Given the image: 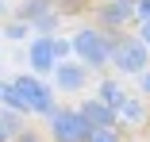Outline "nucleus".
I'll return each instance as SVG.
<instances>
[{
    "instance_id": "nucleus-5",
    "label": "nucleus",
    "mask_w": 150,
    "mask_h": 142,
    "mask_svg": "<svg viewBox=\"0 0 150 142\" xmlns=\"http://www.w3.org/2000/svg\"><path fill=\"white\" fill-rule=\"evenodd\" d=\"M112 65L123 73V77H142L150 69V50L135 39V35H123L112 50Z\"/></svg>"
},
{
    "instance_id": "nucleus-14",
    "label": "nucleus",
    "mask_w": 150,
    "mask_h": 142,
    "mask_svg": "<svg viewBox=\"0 0 150 142\" xmlns=\"http://www.w3.org/2000/svg\"><path fill=\"white\" fill-rule=\"evenodd\" d=\"M54 8H58V15H77L85 8V0H54Z\"/></svg>"
},
{
    "instance_id": "nucleus-17",
    "label": "nucleus",
    "mask_w": 150,
    "mask_h": 142,
    "mask_svg": "<svg viewBox=\"0 0 150 142\" xmlns=\"http://www.w3.org/2000/svg\"><path fill=\"white\" fill-rule=\"evenodd\" d=\"M135 19L139 23H150V0H135Z\"/></svg>"
},
{
    "instance_id": "nucleus-1",
    "label": "nucleus",
    "mask_w": 150,
    "mask_h": 142,
    "mask_svg": "<svg viewBox=\"0 0 150 142\" xmlns=\"http://www.w3.org/2000/svg\"><path fill=\"white\" fill-rule=\"evenodd\" d=\"M0 108H8V111H19V115H50V111L58 108L54 104V89L35 77V73H19L16 81L4 84V96H0Z\"/></svg>"
},
{
    "instance_id": "nucleus-19",
    "label": "nucleus",
    "mask_w": 150,
    "mask_h": 142,
    "mask_svg": "<svg viewBox=\"0 0 150 142\" xmlns=\"http://www.w3.org/2000/svg\"><path fill=\"white\" fill-rule=\"evenodd\" d=\"M8 15V0H0V19H4Z\"/></svg>"
},
{
    "instance_id": "nucleus-6",
    "label": "nucleus",
    "mask_w": 150,
    "mask_h": 142,
    "mask_svg": "<svg viewBox=\"0 0 150 142\" xmlns=\"http://www.w3.org/2000/svg\"><path fill=\"white\" fill-rule=\"evenodd\" d=\"M115 127L123 131V134H127V131H142V127H150V100L127 92V100L115 108Z\"/></svg>"
},
{
    "instance_id": "nucleus-4",
    "label": "nucleus",
    "mask_w": 150,
    "mask_h": 142,
    "mask_svg": "<svg viewBox=\"0 0 150 142\" xmlns=\"http://www.w3.org/2000/svg\"><path fill=\"white\" fill-rule=\"evenodd\" d=\"M46 138L50 142H85L88 138V123L81 119L77 108H54L46 115Z\"/></svg>"
},
{
    "instance_id": "nucleus-21",
    "label": "nucleus",
    "mask_w": 150,
    "mask_h": 142,
    "mask_svg": "<svg viewBox=\"0 0 150 142\" xmlns=\"http://www.w3.org/2000/svg\"><path fill=\"white\" fill-rule=\"evenodd\" d=\"M0 96H4V84H0Z\"/></svg>"
},
{
    "instance_id": "nucleus-12",
    "label": "nucleus",
    "mask_w": 150,
    "mask_h": 142,
    "mask_svg": "<svg viewBox=\"0 0 150 142\" xmlns=\"http://www.w3.org/2000/svg\"><path fill=\"white\" fill-rule=\"evenodd\" d=\"M0 127H4V134H8V138H16V134L27 127V119L19 115V111H8V108H0Z\"/></svg>"
},
{
    "instance_id": "nucleus-10",
    "label": "nucleus",
    "mask_w": 150,
    "mask_h": 142,
    "mask_svg": "<svg viewBox=\"0 0 150 142\" xmlns=\"http://www.w3.org/2000/svg\"><path fill=\"white\" fill-rule=\"evenodd\" d=\"M96 100L104 104V108H119L127 100V89H123V81H115V77H108V81H100V92H96Z\"/></svg>"
},
{
    "instance_id": "nucleus-15",
    "label": "nucleus",
    "mask_w": 150,
    "mask_h": 142,
    "mask_svg": "<svg viewBox=\"0 0 150 142\" xmlns=\"http://www.w3.org/2000/svg\"><path fill=\"white\" fill-rule=\"evenodd\" d=\"M12 142H50V138H46L42 131H35V127H23V131L12 138Z\"/></svg>"
},
{
    "instance_id": "nucleus-8",
    "label": "nucleus",
    "mask_w": 150,
    "mask_h": 142,
    "mask_svg": "<svg viewBox=\"0 0 150 142\" xmlns=\"http://www.w3.org/2000/svg\"><path fill=\"white\" fill-rule=\"evenodd\" d=\"M85 84H88V69H85L81 62H73V58L54 69V89H62V92H81Z\"/></svg>"
},
{
    "instance_id": "nucleus-11",
    "label": "nucleus",
    "mask_w": 150,
    "mask_h": 142,
    "mask_svg": "<svg viewBox=\"0 0 150 142\" xmlns=\"http://www.w3.org/2000/svg\"><path fill=\"white\" fill-rule=\"evenodd\" d=\"M50 12H58L54 0H19V23H35V19L50 15Z\"/></svg>"
},
{
    "instance_id": "nucleus-18",
    "label": "nucleus",
    "mask_w": 150,
    "mask_h": 142,
    "mask_svg": "<svg viewBox=\"0 0 150 142\" xmlns=\"http://www.w3.org/2000/svg\"><path fill=\"white\" fill-rule=\"evenodd\" d=\"M139 96H142V100H150V69L139 77Z\"/></svg>"
},
{
    "instance_id": "nucleus-9",
    "label": "nucleus",
    "mask_w": 150,
    "mask_h": 142,
    "mask_svg": "<svg viewBox=\"0 0 150 142\" xmlns=\"http://www.w3.org/2000/svg\"><path fill=\"white\" fill-rule=\"evenodd\" d=\"M77 111H81V119L88 123V131H100V127H115V111H112V108H104V104H100V100H93V96H88V100H85Z\"/></svg>"
},
{
    "instance_id": "nucleus-20",
    "label": "nucleus",
    "mask_w": 150,
    "mask_h": 142,
    "mask_svg": "<svg viewBox=\"0 0 150 142\" xmlns=\"http://www.w3.org/2000/svg\"><path fill=\"white\" fill-rule=\"evenodd\" d=\"M0 142H12V138H8V134H4V127H0Z\"/></svg>"
},
{
    "instance_id": "nucleus-2",
    "label": "nucleus",
    "mask_w": 150,
    "mask_h": 142,
    "mask_svg": "<svg viewBox=\"0 0 150 142\" xmlns=\"http://www.w3.org/2000/svg\"><path fill=\"white\" fill-rule=\"evenodd\" d=\"M127 31H100V27H81V31L69 39V50H73V62H81L88 73H100L112 65V50L115 42L123 39Z\"/></svg>"
},
{
    "instance_id": "nucleus-13",
    "label": "nucleus",
    "mask_w": 150,
    "mask_h": 142,
    "mask_svg": "<svg viewBox=\"0 0 150 142\" xmlns=\"http://www.w3.org/2000/svg\"><path fill=\"white\" fill-rule=\"evenodd\" d=\"M85 142H127V134L119 127H100V131H88Z\"/></svg>"
},
{
    "instance_id": "nucleus-3",
    "label": "nucleus",
    "mask_w": 150,
    "mask_h": 142,
    "mask_svg": "<svg viewBox=\"0 0 150 142\" xmlns=\"http://www.w3.org/2000/svg\"><path fill=\"white\" fill-rule=\"evenodd\" d=\"M69 58H73L69 39H58V35H50V39H31V46H27V65H31L35 77L54 73L58 65L69 62Z\"/></svg>"
},
{
    "instance_id": "nucleus-16",
    "label": "nucleus",
    "mask_w": 150,
    "mask_h": 142,
    "mask_svg": "<svg viewBox=\"0 0 150 142\" xmlns=\"http://www.w3.org/2000/svg\"><path fill=\"white\" fill-rule=\"evenodd\" d=\"M4 35H8V39H27V35H31V27L16 19V23H8V27H4Z\"/></svg>"
},
{
    "instance_id": "nucleus-7",
    "label": "nucleus",
    "mask_w": 150,
    "mask_h": 142,
    "mask_svg": "<svg viewBox=\"0 0 150 142\" xmlns=\"http://www.w3.org/2000/svg\"><path fill=\"white\" fill-rule=\"evenodd\" d=\"M135 19V0H108L96 8V27L100 31H123V23Z\"/></svg>"
}]
</instances>
